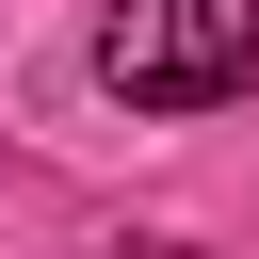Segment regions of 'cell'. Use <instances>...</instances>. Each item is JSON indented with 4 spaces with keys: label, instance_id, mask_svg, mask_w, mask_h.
Returning <instances> with one entry per match:
<instances>
[{
    "label": "cell",
    "instance_id": "cell-1",
    "mask_svg": "<svg viewBox=\"0 0 259 259\" xmlns=\"http://www.w3.org/2000/svg\"><path fill=\"white\" fill-rule=\"evenodd\" d=\"M97 81L130 113H227L259 81V0H97Z\"/></svg>",
    "mask_w": 259,
    "mask_h": 259
},
{
    "label": "cell",
    "instance_id": "cell-2",
    "mask_svg": "<svg viewBox=\"0 0 259 259\" xmlns=\"http://www.w3.org/2000/svg\"><path fill=\"white\" fill-rule=\"evenodd\" d=\"M130 259H194V243H130Z\"/></svg>",
    "mask_w": 259,
    "mask_h": 259
}]
</instances>
